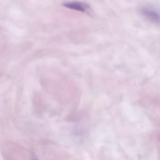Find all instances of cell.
I'll use <instances>...</instances> for the list:
<instances>
[{"mask_svg": "<svg viewBox=\"0 0 160 160\" xmlns=\"http://www.w3.org/2000/svg\"><path fill=\"white\" fill-rule=\"evenodd\" d=\"M141 12L150 22L160 24V10L152 6H145L141 9Z\"/></svg>", "mask_w": 160, "mask_h": 160, "instance_id": "6da1fadb", "label": "cell"}, {"mask_svg": "<svg viewBox=\"0 0 160 160\" xmlns=\"http://www.w3.org/2000/svg\"><path fill=\"white\" fill-rule=\"evenodd\" d=\"M63 6L68 9L79 11V12H85L88 9V6L86 3L78 1L67 2L64 3Z\"/></svg>", "mask_w": 160, "mask_h": 160, "instance_id": "7a4b0ae2", "label": "cell"}]
</instances>
